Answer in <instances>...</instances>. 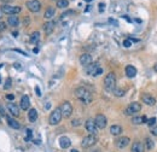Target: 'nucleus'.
I'll return each instance as SVG.
<instances>
[{
	"label": "nucleus",
	"mask_w": 157,
	"mask_h": 152,
	"mask_svg": "<svg viewBox=\"0 0 157 152\" xmlns=\"http://www.w3.org/2000/svg\"><path fill=\"white\" fill-rule=\"evenodd\" d=\"M94 123H95V126H97L98 129H104L106 127L108 120H106V117L103 114H98L94 118Z\"/></svg>",
	"instance_id": "nucleus-7"
},
{
	"label": "nucleus",
	"mask_w": 157,
	"mask_h": 152,
	"mask_svg": "<svg viewBox=\"0 0 157 152\" xmlns=\"http://www.w3.org/2000/svg\"><path fill=\"white\" fill-rule=\"evenodd\" d=\"M100 66H99V63H91L88 66H86V73L88 74V75H91V76H94V74H95V71L98 70Z\"/></svg>",
	"instance_id": "nucleus-15"
},
{
	"label": "nucleus",
	"mask_w": 157,
	"mask_h": 152,
	"mask_svg": "<svg viewBox=\"0 0 157 152\" xmlns=\"http://www.w3.org/2000/svg\"><path fill=\"white\" fill-rule=\"evenodd\" d=\"M27 8L30 12H39L41 10V3L39 0H29L27 1Z\"/></svg>",
	"instance_id": "nucleus-8"
},
{
	"label": "nucleus",
	"mask_w": 157,
	"mask_h": 152,
	"mask_svg": "<svg viewBox=\"0 0 157 152\" xmlns=\"http://www.w3.org/2000/svg\"><path fill=\"white\" fill-rule=\"evenodd\" d=\"M70 145H71V140L68 136H60L59 138V146L62 149L70 147Z\"/></svg>",
	"instance_id": "nucleus-18"
},
{
	"label": "nucleus",
	"mask_w": 157,
	"mask_h": 152,
	"mask_svg": "<svg viewBox=\"0 0 157 152\" xmlns=\"http://www.w3.org/2000/svg\"><path fill=\"white\" fill-rule=\"evenodd\" d=\"M60 107V111H62V115L63 117H65V118H68V117H70L71 114H73V106L69 101H64L62 103V105L59 106Z\"/></svg>",
	"instance_id": "nucleus-6"
},
{
	"label": "nucleus",
	"mask_w": 157,
	"mask_h": 152,
	"mask_svg": "<svg viewBox=\"0 0 157 152\" xmlns=\"http://www.w3.org/2000/svg\"><path fill=\"white\" fill-rule=\"evenodd\" d=\"M145 141H146V149L147 150H151L154 147V142L151 141V139H150V138H146Z\"/></svg>",
	"instance_id": "nucleus-32"
},
{
	"label": "nucleus",
	"mask_w": 157,
	"mask_h": 152,
	"mask_svg": "<svg viewBox=\"0 0 157 152\" xmlns=\"http://www.w3.org/2000/svg\"><path fill=\"white\" fill-rule=\"evenodd\" d=\"M39 52V48H34V53H38Z\"/></svg>",
	"instance_id": "nucleus-47"
},
{
	"label": "nucleus",
	"mask_w": 157,
	"mask_h": 152,
	"mask_svg": "<svg viewBox=\"0 0 157 152\" xmlns=\"http://www.w3.org/2000/svg\"><path fill=\"white\" fill-rule=\"evenodd\" d=\"M147 122V117L146 116H140V117H133L132 118V123L134 124H143Z\"/></svg>",
	"instance_id": "nucleus-25"
},
{
	"label": "nucleus",
	"mask_w": 157,
	"mask_h": 152,
	"mask_svg": "<svg viewBox=\"0 0 157 152\" xmlns=\"http://www.w3.org/2000/svg\"><path fill=\"white\" fill-rule=\"evenodd\" d=\"M30 106V99L28 95H23L21 98V101H19V109L22 110H28Z\"/></svg>",
	"instance_id": "nucleus-14"
},
{
	"label": "nucleus",
	"mask_w": 157,
	"mask_h": 152,
	"mask_svg": "<svg viewBox=\"0 0 157 152\" xmlns=\"http://www.w3.org/2000/svg\"><path fill=\"white\" fill-rule=\"evenodd\" d=\"M15 68H16V69H18V70H21V66H19V64H18V63H16V64H15Z\"/></svg>",
	"instance_id": "nucleus-44"
},
{
	"label": "nucleus",
	"mask_w": 157,
	"mask_h": 152,
	"mask_svg": "<svg viewBox=\"0 0 157 152\" xmlns=\"http://www.w3.org/2000/svg\"><path fill=\"white\" fill-rule=\"evenodd\" d=\"M16 52H19V53H22L23 54V56H27V53L25 52H23V51H21V50H15Z\"/></svg>",
	"instance_id": "nucleus-43"
},
{
	"label": "nucleus",
	"mask_w": 157,
	"mask_h": 152,
	"mask_svg": "<svg viewBox=\"0 0 157 152\" xmlns=\"http://www.w3.org/2000/svg\"><path fill=\"white\" fill-rule=\"evenodd\" d=\"M101 74H103V69H101V68H99L98 70L95 71V74H94V77H95V76H99V75H101Z\"/></svg>",
	"instance_id": "nucleus-38"
},
{
	"label": "nucleus",
	"mask_w": 157,
	"mask_h": 152,
	"mask_svg": "<svg viewBox=\"0 0 157 152\" xmlns=\"http://www.w3.org/2000/svg\"><path fill=\"white\" fill-rule=\"evenodd\" d=\"M80 63L82 66H88L91 63H92V56L91 54H88V53H84V54H81L80 56Z\"/></svg>",
	"instance_id": "nucleus-12"
},
{
	"label": "nucleus",
	"mask_w": 157,
	"mask_h": 152,
	"mask_svg": "<svg viewBox=\"0 0 157 152\" xmlns=\"http://www.w3.org/2000/svg\"><path fill=\"white\" fill-rule=\"evenodd\" d=\"M110 133L112 135H120L122 133V127L119 126V124H114V126L110 127Z\"/></svg>",
	"instance_id": "nucleus-24"
},
{
	"label": "nucleus",
	"mask_w": 157,
	"mask_h": 152,
	"mask_svg": "<svg viewBox=\"0 0 157 152\" xmlns=\"http://www.w3.org/2000/svg\"><path fill=\"white\" fill-rule=\"evenodd\" d=\"M104 8H105V4L100 3V4H99V12H103V11H104Z\"/></svg>",
	"instance_id": "nucleus-42"
},
{
	"label": "nucleus",
	"mask_w": 157,
	"mask_h": 152,
	"mask_svg": "<svg viewBox=\"0 0 157 152\" xmlns=\"http://www.w3.org/2000/svg\"><path fill=\"white\" fill-rule=\"evenodd\" d=\"M85 1H86V3H91V1H92V0H85Z\"/></svg>",
	"instance_id": "nucleus-50"
},
{
	"label": "nucleus",
	"mask_w": 157,
	"mask_h": 152,
	"mask_svg": "<svg viewBox=\"0 0 157 152\" xmlns=\"http://www.w3.org/2000/svg\"><path fill=\"white\" fill-rule=\"evenodd\" d=\"M114 94L116 97H123L125 95V91L123 89H119V88H115V91H114Z\"/></svg>",
	"instance_id": "nucleus-29"
},
{
	"label": "nucleus",
	"mask_w": 157,
	"mask_h": 152,
	"mask_svg": "<svg viewBox=\"0 0 157 152\" xmlns=\"http://www.w3.org/2000/svg\"><path fill=\"white\" fill-rule=\"evenodd\" d=\"M131 152H145L144 144L140 142V141H135V142H133Z\"/></svg>",
	"instance_id": "nucleus-19"
},
{
	"label": "nucleus",
	"mask_w": 157,
	"mask_h": 152,
	"mask_svg": "<svg viewBox=\"0 0 157 152\" xmlns=\"http://www.w3.org/2000/svg\"><path fill=\"white\" fill-rule=\"evenodd\" d=\"M3 65H4V64H0V68H3Z\"/></svg>",
	"instance_id": "nucleus-52"
},
{
	"label": "nucleus",
	"mask_w": 157,
	"mask_h": 152,
	"mask_svg": "<svg viewBox=\"0 0 157 152\" xmlns=\"http://www.w3.org/2000/svg\"><path fill=\"white\" fill-rule=\"evenodd\" d=\"M129 142H131V139H129L128 136H121V138H119V139L115 141V145L119 149H125V147H127L129 145Z\"/></svg>",
	"instance_id": "nucleus-11"
},
{
	"label": "nucleus",
	"mask_w": 157,
	"mask_h": 152,
	"mask_svg": "<svg viewBox=\"0 0 157 152\" xmlns=\"http://www.w3.org/2000/svg\"><path fill=\"white\" fill-rule=\"evenodd\" d=\"M0 84H1V76H0Z\"/></svg>",
	"instance_id": "nucleus-51"
},
{
	"label": "nucleus",
	"mask_w": 157,
	"mask_h": 152,
	"mask_svg": "<svg viewBox=\"0 0 157 152\" xmlns=\"http://www.w3.org/2000/svg\"><path fill=\"white\" fill-rule=\"evenodd\" d=\"M80 122H81L80 120H73L71 121V126L73 127H77V126H80Z\"/></svg>",
	"instance_id": "nucleus-35"
},
{
	"label": "nucleus",
	"mask_w": 157,
	"mask_h": 152,
	"mask_svg": "<svg viewBox=\"0 0 157 152\" xmlns=\"http://www.w3.org/2000/svg\"><path fill=\"white\" fill-rule=\"evenodd\" d=\"M1 11L6 15H17V13L21 12V8L19 6H11V5H3L1 6Z\"/></svg>",
	"instance_id": "nucleus-5"
},
{
	"label": "nucleus",
	"mask_w": 157,
	"mask_h": 152,
	"mask_svg": "<svg viewBox=\"0 0 157 152\" xmlns=\"http://www.w3.org/2000/svg\"><path fill=\"white\" fill-rule=\"evenodd\" d=\"M11 86H12V80H11V77H8V79H6L5 85H4V88L5 89H10Z\"/></svg>",
	"instance_id": "nucleus-31"
},
{
	"label": "nucleus",
	"mask_w": 157,
	"mask_h": 152,
	"mask_svg": "<svg viewBox=\"0 0 157 152\" xmlns=\"http://www.w3.org/2000/svg\"><path fill=\"white\" fill-rule=\"evenodd\" d=\"M141 110V105L139 104L138 101H133V103H131L129 104V106L126 109V115H133V114H135V112H139Z\"/></svg>",
	"instance_id": "nucleus-9"
},
{
	"label": "nucleus",
	"mask_w": 157,
	"mask_h": 152,
	"mask_svg": "<svg viewBox=\"0 0 157 152\" xmlns=\"http://www.w3.org/2000/svg\"><path fill=\"white\" fill-rule=\"evenodd\" d=\"M126 75H127V77H129V79L135 77L136 69H135L133 65H127V66H126Z\"/></svg>",
	"instance_id": "nucleus-21"
},
{
	"label": "nucleus",
	"mask_w": 157,
	"mask_h": 152,
	"mask_svg": "<svg viewBox=\"0 0 157 152\" xmlns=\"http://www.w3.org/2000/svg\"><path fill=\"white\" fill-rule=\"evenodd\" d=\"M92 152H100V150H94V151H92Z\"/></svg>",
	"instance_id": "nucleus-49"
},
{
	"label": "nucleus",
	"mask_w": 157,
	"mask_h": 152,
	"mask_svg": "<svg viewBox=\"0 0 157 152\" xmlns=\"http://www.w3.org/2000/svg\"><path fill=\"white\" fill-rule=\"evenodd\" d=\"M68 6H69V1H68V0H57V8L65 9Z\"/></svg>",
	"instance_id": "nucleus-28"
},
{
	"label": "nucleus",
	"mask_w": 157,
	"mask_h": 152,
	"mask_svg": "<svg viewBox=\"0 0 157 152\" xmlns=\"http://www.w3.org/2000/svg\"><path fill=\"white\" fill-rule=\"evenodd\" d=\"M39 40H40V33L39 31H34L30 35V42L36 44V42H39Z\"/></svg>",
	"instance_id": "nucleus-27"
},
{
	"label": "nucleus",
	"mask_w": 157,
	"mask_h": 152,
	"mask_svg": "<svg viewBox=\"0 0 157 152\" xmlns=\"http://www.w3.org/2000/svg\"><path fill=\"white\" fill-rule=\"evenodd\" d=\"M54 22H52V21H49V22H46L44 24V31L46 35H50V34H52V31L54 30Z\"/></svg>",
	"instance_id": "nucleus-17"
},
{
	"label": "nucleus",
	"mask_w": 157,
	"mask_h": 152,
	"mask_svg": "<svg viewBox=\"0 0 157 152\" xmlns=\"http://www.w3.org/2000/svg\"><path fill=\"white\" fill-rule=\"evenodd\" d=\"M104 88L106 92H114L116 88V75L115 73H109L104 77Z\"/></svg>",
	"instance_id": "nucleus-2"
},
{
	"label": "nucleus",
	"mask_w": 157,
	"mask_h": 152,
	"mask_svg": "<svg viewBox=\"0 0 157 152\" xmlns=\"http://www.w3.org/2000/svg\"><path fill=\"white\" fill-rule=\"evenodd\" d=\"M146 123L149 124L150 127H154V126H156V118H155V117H152V118H149Z\"/></svg>",
	"instance_id": "nucleus-33"
},
{
	"label": "nucleus",
	"mask_w": 157,
	"mask_h": 152,
	"mask_svg": "<svg viewBox=\"0 0 157 152\" xmlns=\"http://www.w3.org/2000/svg\"><path fill=\"white\" fill-rule=\"evenodd\" d=\"M62 118H63V115H62V111H60V107H56L50 115L49 123L51 126H57V124L62 121Z\"/></svg>",
	"instance_id": "nucleus-3"
},
{
	"label": "nucleus",
	"mask_w": 157,
	"mask_h": 152,
	"mask_svg": "<svg viewBox=\"0 0 157 152\" xmlns=\"http://www.w3.org/2000/svg\"><path fill=\"white\" fill-rule=\"evenodd\" d=\"M95 142H97V136L93 135V134H90V135H87V136L84 138L81 145H82L84 149H88V147L93 146V145H95Z\"/></svg>",
	"instance_id": "nucleus-4"
},
{
	"label": "nucleus",
	"mask_w": 157,
	"mask_h": 152,
	"mask_svg": "<svg viewBox=\"0 0 157 152\" xmlns=\"http://www.w3.org/2000/svg\"><path fill=\"white\" fill-rule=\"evenodd\" d=\"M54 13H56V9L52 8V6H50V8H47V10L45 11L44 17L46 19H52V17L54 16Z\"/></svg>",
	"instance_id": "nucleus-22"
},
{
	"label": "nucleus",
	"mask_w": 157,
	"mask_h": 152,
	"mask_svg": "<svg viewBox=\"0 0 157 152\" xmlns=\"http://www.w3.org/2000/svg\"><path fill=\"white\" fill-rule=\"evenodd\" d=\"M3 15H4V12L1 11V9H0V19H1V18H3Z\"/></svg>",
	"instance_id": "nucleus-45"
},
{
	"label": "nucleus",
	"mask_w": 157,
	"mask_h": 152,
	"mask_svg": "<svg viewBox=\"0 0 157 152\" xmlns=\"http://www.w3.org/2000/svg\"><path fill=\"white\" fill-rule=\"evenodd\" d=\"M19 23V19L16 15H11L9 18H8V24H10L11 27H17Z\"/></svg>",
	"instance_id": "nucleus-23"
},
{
	"label": "nucleus",
	"mask_w": 157,
	"mask_h": 152,
	"mask_svg": "<svg viewBox=\"0 0 157 152\" xmlns=\"http://www.w3.org/2000/svg\"><path fill=\"white\" fill-rule=\"evenodd\" d=\"M5 117H6V122L9 123V126H10L11 128H13V129H19V128H21V124H19L16 120H13L12 117H10V116H8V115H6Z\"/></svg>",
	"instance_id": "nucleus-20"
},
{
	"label": "nucleus",
	"mask_w": 157,
	"mask_h": 152,
	"mask_svg": "<svg viewBox=\"0 0 157 152\" xmlns=\"http://www.w3.org/2000/svg\"><path fill=\"white\" fill-rule=\"evenodd\" d=\"M6 99H8V100H13V99H15V94H8V95H6Z\"/></svg>",
	"instance_id": "nucleus-41"
},
{
	"label": "nucleus",
	"mask_w": 157,
	"mask_h": 152,
	"mask_svg": "<svg viewBox=\"0 0 157 152\" xmlns=\"http://www.w3.org/2000/svg\"><path fill=\"white\" fill-rule=\"evenodd\" d=\"M75 97H76L79 100L82 101L84 104H86V105L91 104V101L93 100L92 93L88 91L87 88H85V87H79V88L75 89Z\"/></svg>",
	"instance_id": "nucleus-1"
},
{
	"label": "nucleus",
	"mask_w": 157,
	"mask_h": 152,
	"mask_svg": "<svg viewBox=\"0 0 157 152\" xmlns=\"http://www.w3.org/2000/svg\"><path fill=\"white\" fill-rule=\"evenodd\" d=\"M70 152H79V151H77V150H76V149H73V150H71V151H70Z\"/></svg>",
	"instance_id": "nucleus-48"
},
{
	"label": "nucleus",
	"mask_w": 157,
	"mask_h": 152,
	"mask_svg": "<svg viewBox=\"0 0 157 152\" xmlns=\"http://www.w3.org/2000/svg\"><path fill=\"white\" fill-rule=\"evenodd\" d=\"M123 46H125V47H127V48H128V47H131V46H132V41L129 40V39H126V40L123 41Z\"/></svg>",
	"instance_id": "nucleus-34"
},
{
	"label": "nucleus",
	"mask_w": 157,
	"mask_h": 152,
	"mask_svg": "<svg viewBox=\"0 0 157 152\" xmlns=\"http://www.w3.org/2000/svg\"><path fill=\"white\" fill-rule=\"evenodd\" d=\"M28 118L30 122H35L38 120V111L35 109H30L28 112Z\"/></svg>",
	"instance_id": "nucleus-26"
},
{
	"label": "nucleus",
	"mask_w": 157,
	"mask_h": 152,
	"mask_svg": "<svg viewBox=\"0 0 157 152\" xmlns=\"http://www.w3.org/2000/svg\"><path fill=\"white\" fill-rule=\"evenodd\" d=\"M35 93H36V95H38V97H41V91H40L39 86H36V87H35Z\"/></svg>",
	"instance_id": "nucleus-39"
},
{
	"label": "nucleus",
	"mask_w": 157,
	"mask_h": 152,
	"mask_svg": "<svg viewBox=\"0 0 157 152\" xmlns=\"http://www.w3.org/2000/svg\"><path fill=\"white\" fill-rule=\"evenodd\" d=\"M141 99H143V101H144V104H146L149 106H154L156 104V99L154 98L151 94H147V93L143 94L141 95Z\"/></svg>",
	"instance_id": "nucleus-13"
},
{
	"label": "nucleus",
	"mask_w": 157,
	"mask_h": 152,
	"mask_svg": "<svg viewBox=\"0 0 157 152\" xmlns=\"http://www.w3.org/2000/svg\"><path fill=\"white\" fill-rule=\"evenodd\" d=\"M154 70L157 73V64H155V65H154Z\"/></svg>",
	"instance_id": "nucleus-46"
},
{
	"label": "nucleus",
	"mask_w": 157,
	"mask_h": 152,
	"mask_svg": "<svg viewBox=\"0 0 157 152\" xmlns=\"http://www.w3.org/2000/svg\"><path fill=\"white\" fill-rule=\"evenodd\" d=\"M8 109L12 116H15V117L19 116V106L18 105L13 104V103H10V104H8Z\"/></svg>",
	"instance_id": "nucleus-16"
},
{
	"label": "nucleus",
	"mask_w": 157,
	"mask_h": 152,
	"mask_svg": "<svg viewBox=\"0 0 157 152\" xmlns=\"http://www.w3.org/2000/svg\"><path fill=\"white\" fill-rule=\"evenodd\" d=\"M85 127H86V130H87V132L90 133V134L95 135V134H97V132H98V128H97V126H95L94 120H92V118H88V120L86 121Z\"/></svg>",
	"instance_id": "nucleus-10"
},
{
	"label": "nucleus",
	"mask_w": 157,
	"mask_h": 152,
	"mask_svg": "<svg viewBox=\"0 0 157 152\" xmlns=\"http://www.w3.org/2000/svg\"><path fill=\"white\" fill-rule=\"evenodd\" d=\"M32 138H33V132H32V129H27V135H25V138H24V140H25V141H30Z\"/></svg>",
	"instance_id": "nucleus-30"
},
{
	"label": "nucleus",
	"mask_w": 157,
	"mask_h": 152,
	"mask_svg": "<svg viewBox=\"0 0 157 152\" xmlns=\"http://www.w3.org/2000/svg\"><path fill=\"white\" fill-rule=\"evenodd\" d=\"M150 130H151L152 135H156L157 136V126H154V127H150Z\"/></svg>",
	"instance_id": "nucleus-36"
},
{
	"label": "nucleus",
	"mask_w": 157,
	"mask_h": 152,
	"mask_svg": "<svg viewBox=\"0 0 157 152\" xmlns=\"http://www.w3.org/2000/svg\"><path fill=\"white\" fill-rule=\"evenodd\" d=\"M0 115H1V116H6V112H5V109L1 106V105H0Z\"/></svg>",
	"instance_id": "nucleus-40"
},
{
	"label": "nucleus",
	"mask_w": 157,
	"mask_h": 152,
	"mask_svg": "<svg viewBox=\"0 0 157 152\" xmlns=\"http://www.w3.org/2000/svg\"><path fill=\"white\" fill-rule=\"evenodd\" d=\"M6 23L5 22H0V31H4V30H6Z\"/></svg>",
	"instance_id": "nucleus-37"
}]
</instances>
